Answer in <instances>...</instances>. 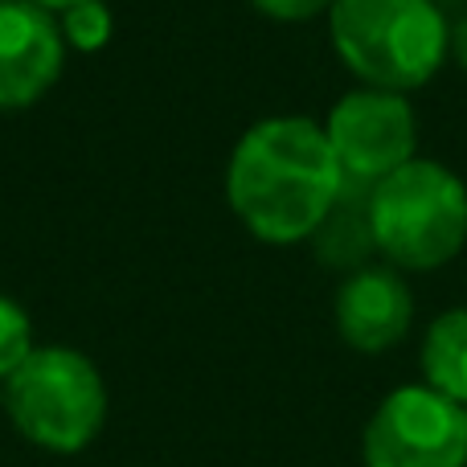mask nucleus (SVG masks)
Instances as JSON below:
<instances>
[{"instance_id": "obj_1", "label": "nucleus", "mask_w": 467, "mask_h": 467, "mask_svg": "<svg viewBox=\"0 0 467 467\" xmlns=\"http://www.w3.org/2000/svg\"><path fill=\"white\" fill-rule=\"evenodd\" d=\"M345 189L324 123L307 115H271L246 128L226 169V202L266 246L312 242Z\"/></svg>"}, {"instance_id": "obj_2", "label": "nucleus", "mask_w": 467, "mask_h": 467, "mask_svg": "<svg viewBox=\"0 0 467 467\" xmlns=\"http://www.w3.org/2000/svg\"><path fill=\"white\" fill-rule=\"evenodd\" d=\"M328 37L348 74L378 90H419L451 54V21L439 0H337Z\"/></svg>"}, {"instance_id": "obj_3", "label": "nucleus", "mask_w": 467, "mask_h": 467, "mask_svg": "<svg viewBox=\"0 0 467 467\" xmlns=\"http://www.w3.org/2000/svg\"><path fill=\"white\" fill-rule=\"evenodd\" d=\"M107 381L87 353L70 345H37L5 381L8 422L25 443L49 455H78L107 427Z\"/></svg>"}, {"instance_id": "obj_4", "label": "nucleus", "mask_w": 467, "mask_h": 467, "mask_svg": "<svg viewBox=\"0 0 467 467\" xmlns=\"http://www.w3.org/2000/svg\"><path fill=\"white\" fill-rule=\"evenodd\" d=\"M378 254L398 271H439L467 246V185L447 164H402L369 193Z\"/></svg>"}, {"instance_id": "obj_5", "label": "nucleus", "mask_w": 467, "mask_h": 467, "mask_svg": "<svg viewBox=\"0 0 467 467\" xmlns=\"http://www.w3.org/2000/svg\"><path fill=\"white\" fill-rule=\"evenodd\" d=\"M365 467H467V406L419 386L381 398L361 435Z\"/></svg>"}, {"instance_id": "obj_6", "label": "nucleus", "mask_w": 467, "mask_h": 467, "mask_svg": "<svg viewBox=\"0 0 467 467\" xmlns=\"http://www.w3.org/2000/svg\"><path fill=\"white\" fill-rule=\"evenodd\" d=\"M324 136L332 144L345 181L378 185L419 152V119L406 95L378 87H357L328 111Z\"/></svg>"}, {"instance_id": "obj_7", "label": "nucleus", "mask_w": 467, "mask_h": 467, "mask_svg": "<svg viewBox=\"0 0 467 467\" xmlns=\"http://www.w3.org/2000/svg\"><path fill=\"white\" fill-rule=\"evenodd\" d=\"M66 66L57 16L33 0H0V111L33 107Z\"/></svg>"}, {"instance_id": "obj_8", "label": "nucleus", "mask_w": 467, "mask_h": 467, "mask_svg": "<svg viewBox=\"0 0 467 467\" xmlns=\"http://www.w3.org/2000/svg\"><path fill=\"white\" fill-rule=\"evenodd\" d=\"M337 332L357 353H389L398 340L410 332L414 320V296L398 266H361L353 271L337 291Z\"/></svg>"}, {"instance_id": "obj_9", "label": "nucleus", "mask_w": 467, "mask_h": 467, "mask_svg": "<svg viewBox=\"0 0 467 467\" xmlns=\"http://www.w3.org/2000/svg\"><path fill=\"white\" fill-rule=\"evenodd\" d=\"M369 193H373L369 185L345 181L337 205L320 222V230L312 234V246L324 266H337V271H348V275L369 266V254L378 250L373 222H369Z\"/></svg>"}, {"instance_id": "obj_10", "label": "nucleus", "mask_w": 467, "mask_h": 467, "mask_svg": "<svg viewBox=\"0 0 467 467\" xmlns=\"http://www.w3.org/2000/svg\"><path fill=\"white\" fill-rule=\"evenodd\" d=\"M422 381L467 406V307L435 316L422 337Z\"/></svg>"}, {"instance_id": "obj_11", "label": "nucleus", "mask_w": 467, "mask_h": 467, "mask_svg": "<svg viewBox=\"0 0 467 467\" xmlns=\"http://www.w3.org/2000/svg\"><path fill=\"white\" fill-rule=\"evenodd\" d=\"M57 29H62V41L82 54H95L111 41V29H115V16L103 0H78L70 5L66 13H57Z\"/></svg>"}, {"instance_id": "obj_12", "label": "nucleus", "mask_w": 467, "mask_h": 467, "mask_svg": "<svg viewBox=\"0 0 467 467\" xmlns=\"http://www.w3.org/2000/svg\"><path fill=\"white\" fill-rule=\"evenodd\" d=\"M33 320L16 299L0 296V381H8L33 353Z\"/></svg>"}, {"instance_id": "obj_13", "label": "nucleus", "mask_w": 467, "mask_h": 467, "mask_svg": "<svg viewBox=\"0 0 467 467\" xmlns=\"http://www.w3.org/2000/svg\"><path fill=\"white\" fill-rule=\"evenodd\" d=\"M250 5L271 21H312V16L328 13L337 0H250Z\"/></svg>"}, {"instance_id": "obj_14", "label": "nucleus", "mask_w": 467, "mask_h": 467, "mask_svg": "<svg viewBox=\"0 0 467 467\" xmlns=\"http://www.w3.org/2000/svg\"><path fill=\"white\" fill-rule=\"evenodd\" d=\"M451 57L460 62V70L467 74V13L451 25Z\"/></svg>"}, {"instance_id": "obj_15", "label": "nucleus", "mask_w": 467, "mask_h": 467, "mask_svg": "<svg viewBox=\"0 0 467 467\" xmlns=\"http://www.w3.org/2000/svg\"><path fill=\"white\" fill-rule=\"evenodd\" d=\"M33 5H41V8H49V13H66V8H70V5H78V0H33Z\"/></svg>"}]
</instances>
